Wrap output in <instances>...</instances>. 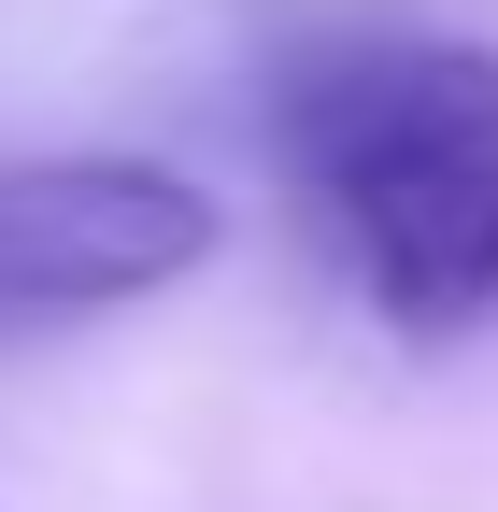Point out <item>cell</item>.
Segmentation results:
<instances>
[{"label":"cell","mask_w":498,"mask_h":512,"mask_svg":"<svg viewBox=\"0 0 498 512\" xmlns=\"http://www.w3.org/2000/svg\"><path fill=\"white\" fill-rule=\"evenodd\" d=\"M285 157L328 242L399 328L498 299V57L484 43H328L285 72Z\"/></svg>","instance_id":"1"},{"label":"cell","mask_w":498,"mask_h":512,"mask_svg":"<svg viewBox=\"0 0 498 512\" xmlns=\"http://www.w3.org/2000/svg\"><path fill=\"white\" fill-rule=\"evenodd\" d=\"M214 256V200L171 157H0V342L86 328Z\"/></svg>","instance_id":"2"}]
</instances>
